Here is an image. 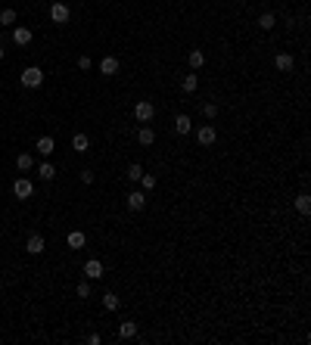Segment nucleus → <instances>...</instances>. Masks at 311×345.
<instances>
[{
	"mask_svg": "<svg viewBox=\"0 0 311 345\" xmlns=\"http://www.w3.org/2000/svg\"><path fill=\"white\" fill-rule=\"evenodd\" d=\"M81 183H94V171H90V168H84V171H81Z\"/></svg>",
	"mask_w": 311,
	"mask_h": 345,
	"instance_id": "obj_31",
	"label": "nucleus"
},
{
	"mask_svg": "<svg viewBox=\"0 0 311 345\" xmlns=\"http://www.w3.org/2000/svg\"><path fill=\"white\" fill-rule=\"evenodd\" d=\"M296 208H299V215L311 212V196H308V193H299V196H296Z\"/></svg>",
	"mask_w": 311,
	"mask_h": 345,
	"instance_id": "obj_19",
	"label": "nucleus"
},
{
	"mask_svg": "<svg viewBox=\"0 0 311 345\" xmlns=\"http://www.w3.org/2000/svg\"><path fill=\"white\" fill-rule=\"evenodd\" d=\"M50 19H53L56 25H65V22H69V3H62V0H56V3L50 6Z\"/></svg>",
	"mask_w": 311,
	"mask_h": 345,
	"instance_id": "obj_4",
	"label": "nucleus"
},
{
	"mask_svg": "<svg viewBox=\"0 0 311 345\" xmlns=\"http://www.w3.org/2000/svg\"><path fill=\"white\" fill-rule=\"evenodd\" d=\"M203 115H206V119H215V115H218V103H206L203 106Z\"/></svg>",
	"mask_w": 311,
	"mask_h": 345,
	"instance_id": "obj_28",
	"label": "nucleus"
},
{
	"mask_svg": "<svg viewBox=\"0 0 311 345\" xmlns=\"http://www.w3.org/2000/svg\"><path fill=\"white\" fill-rule=\"evenodd\" d=\"M187 62H190L193 72L203 69V65H206V53H203V50H190V53H187Z\"/></svg>",
	"mask_w": 311,
	"mask_h": 345,
	"instance_id": "obj_13",
	"label": "nucleus"
},
{
	"mask_svg": "<svg viewBox=\"0 0 311 345\" xmlns=\"http://www.w3.org/2000/svg\"><path fill=\"white\" fill-rule=\"evenodd\" d=\"M137 140H140V146H153V143H156V131L149 128V124H144V128L137 131Z\"/></svg>",
	"mask_w": 311,
	"mask_h": 345,
	"instance_id": "obj_12",
	"label": "nucleus"
},
{
	"mask_svg": "<svg viewBox=\"0 0 311 345\" xmlns=\"http://www.w3.org/2000/svg\"><path fill=\"white\" fill-rule=\"evenodd\" d=\"M35 149H38V153L47 159V156H50V153H53V149H56V140L50 137V134H44V137H41V140L35 143Z\"/></svg>",
	"mask_w": 311,
	"mask_h": 345,
	"instance_id": "obj_10",
	"label": "nucleus"
},
{
	"mask_svg": "<svg viewBox=\"0 0 311 345\" xmlns=\"http://www.w3.org/2000/svg\"><path fill=\"white\" fill-rule=\"evenodd\" d=\"M153 115H156V106L149 103V100H140V103L134 106V119H137L140 124H149V122H153Z\"/></svg>",
	"mask_w": 311,
	"mask_h": 345,
	"instance_id": "obj_2",
	"label": "nucleus"
},
{
	"mask_svg": "<svg viewBox=\"0 0 311 345\" xmlns=\"http://www.w3.org/2000/svg\"><path fill=\"white\" fill-rule=\"evenodd\" d=\"M140 178H144V165H137V162H134V165H128V181H134V183H137Z\"/></svg>",
	"mask_w": 311,
	"mask_h": 345,
	"instance_id": "obj_26",
	"label": "nucleus"
},
{
	"mask_svg": "<svg viewBox=\"0 0 311 345\" xmlns=\"http://www.w3.org/2000/svg\"><path fill=\"white\" fill-rule=\"evenodd\" d=\"M0 25H16V10H0Z\"/></svg>",
	"mask_w": 311,
	"mask_h": 345,
	"instance_id": "obj_27",
	"label": "nucleus"
},
{
	"mask_svg": "<svg viewBox=\"0 0 311 345\" xmlns=\"http://www.w3.org/2000/svg\"><path fill=\"white\" fill-rule=\"evenodd\" d=\"M128 208H131V212H144V208H146V193L144 190H134L128 196Z\"/></svg>",
	"mask_w": 311,
	"mask_h": 345,
	"instance_id": "obj_6",
	"label": "nucleus"
},
{
	"mask_svg": "<svg viewBox=\"0 0 311 345\" xmlns=\"http://www.w3.org/2000/svg\"><path fill=\"white\" fill-rule=\"evenodd\" d=\"M87 146H90L87 134H75V137H72V149H75V153H87Z\"/></svg>",
	"mask_w": 311,
	"mask_h": 345,
	"instance_id": "obj_16",
	"label": "nucleus"
},
{
	"mask_svg": "<svg viewBox=\"0 0 311 345\" xmlns=\"http://www.w3.org/2000/svg\"><path fill=\"white\" fill-rule=\"evenodd\" d=\"M119 305H122V299L115 296V292H106V296H103V308L106 311H119Z\"/></svg>",
	"mask_w": 311,
	"mask_h": 345,
	"instance_id": "obj_21",
	"label": "nucleus"
},
{
	"mask_svg": "<svg viewBox=\"0 0 311 345\" xmlns=\"http://www.w3.org/2000/svg\"><path fill=\"white\" fill-rule=\"evenodd\" d=\"M274 65H277V72H292V65H296V60H292V53H277Z\"/></svg>",
	"mask_w": 311,
	"mask_h": 345,
	"instance_id": "obj_11",
	"label": "nucleus"
},
{
	"mask_svg": "<svg viewBox=\"0 0 311 345\" xmlns=\"http://www.w3.org/2000/svg\"><path fill=\"white\" fill-rule=\"evenodd\" d=\"M90 65H94V60H90V56H78V69H84V72H87Z\"/></svg>",
	"mask_w": 311,
	"mask_h": 345,
	"instance_id": "obj_30",
	"label": "nucleus"
},
{
	"mask_svg": "<svg viewBox=\"0 0 311 345\" xmlns=\"http://www.w3.org/2000/svg\"><path fill=\"white\" fill-rule=\"evenodd\" d=\"M19 81L25 84V87H41V84H44V69H38V65H28V69L19 75Z\"/></svg>",
	"mask_w": 311,
	"mask_h": 345,
	"instance_id": "obj_1",
	"label": "nucleus"
},
{
	"mask_svg": "<svg viewBox=\"0 0 311 345\" xmlns=\"http://www.w3.org/2000/svg\"><path fill=\"white\" fill-rule=\"evenodd\" d=\"M0 60H3V44H0Z\"/></svg>",
	"mask_w": 311,
	"mask_h": 345,
	"instance_id": "obj_33",
	"label": "nucleus"
},
{
	"mask_svg": "<svg viewBox=\"0 0 311 345\" xmlns=\"http://www.w3.org/2000/svg\"><path fill=\"white\" fill-rule=\"evenodd\" d=\"M16 168H19V171H31V168H35V159H31L28 153H22L19 159H16Z\"/></svg>",
	"mask_w": 311,
	"mask_h": 345,
	"instance_id": "obj_22",
	"label": "nucleus"
},
{
	"mask_svg": "<svg viewBox=\"0 0 311 345\" xmlns=\"http://www.w3.org/2000/svg\"><path fill=\"white\" fill-rule=\"evenodd\" d=\"M31 38H35V35H31V28H25V25H16V28H13V41L19 47H28Z\"/></svg>",
	"mask_w": 311,
	"mask_h": 345,
	"instance_id": "obj_8",
	"label": "nucleus"
},
{
	"mask_svg": "<svg viewBox=\"0 0 311 345\" xmlns=\"http://www.w3.org/2000/svg\"><path fill=\"white\" fill-rule=\"evenodd\" d=\"M100 72H103V75H115V72H119V60H115V56H103Z\"/></svg>",
	"mask_w": 311,
	"mask_h": 345,
	"instance_id": "obj_15",
	"label": "nucleus"
},
{
	"mask_svg": "<svg viewBox=\"0 0 311 345\" xmlns=\"http://www.w3.org/2000/svg\"><path fill=\"white\" fill-rule=\"evenodd\" d=\"M44 249H47L44 246V237H41V233H31L28 243H25V252H28V255H41Z\"/></svg>",
	"mask_w": 311,
	"mask_h": 345,
	"instance_id": "obj_7",
	"label": "nucleus"
},
{
	"mask_svg": "<svg viewBox=\"0 0 311 345\" xmlns=\"http://www.w3.org/2000/svg\"><path fill=\"white\" fill-rule=\"evenodd\" d=\"M87 342H90V345H100L103 339H100V333H90V336H87Z\"/></svg>",
	"mask_w": 311,
	"mask_h": 345,
	"instance_id": "obj_32",
	"label": "nucleus"
},
{
	"mask_svg": "<svg viewBox=\"0 0 311 345\" xmlns=\"http://www.w3.org/2000/svg\"><path fill=\"white\" fill-rule=\"evenodd\" d=\"M0 289H3V280H0Z\"/></svg>",
	"mask_w": 311,
	"mask_h": 345,
	"instance_id": "obj_34",
	"label": "nucleus"
},
{
	"mask_svg": "<svg viewBox=\"0 0 311 345\" xmlns=\"http://www.w3.org/2000/svg\"><path fill=\"white\" fill-rule=\"evenodd\" d=\"M84 243H87V237H84L81 230H72V233H69V246H72V249H81Z\"/></svg>",
	"mask_w": 311,
	"mask_h": 345,
	"instance_id": "obj_24",
	"label": "nucleus"
},
{
	"mask_svg": "<svg viewBox=\"0 0 311 345\" xmlns=\"http://www.w3.org/2000/svg\"><path fill=\"white\" fill-rule=\"evenodd\" d=\"M13 193H16V199H28L31 193H35V187H31V181H25V178H19L13 183Z\"/></svg>",
	"mask_w": 311,
	"mask_h": 345,
	"instance_id": "obj_9",
	"label": "nucleus"
},
{
	"mask_svg": "<svg viewBox=\"0 0 311 345\" xmlns=\"http://www.w3.org/2000/svg\"><path fill=\"white\" fill-rule=\"evenodd\" d=\"M75 292H78V299H87L90 296V283H78V289H75Z\"/></svg>",
	"mask_w": 311,
	"mask_h": 345,
	"instance_id": "obj_29",
	"label": "nucleus"
},
{
	"mask_svg": "<svg viewBox=\"0 0 311 345\" xmlns=\"http://www.w3.org/2000/svg\"><path fill=\"white\" fill-rule=\"evenodd\" d=\"M38 174H41L44 181H53V178H56V168L50 165V162H41V165H38Z\"/></svg>",
	"mask_w": 311,
	"mask_h": 345,
	"instance_id": "obj_23",
	"label": "nucleus"
},
{
	"mask_svg": "<svg viewBox=\"0 0 311 345\" xmlns=\"http://www.w3.org/2000/svg\"><path fill=\"white\" fill-rule=\"evenodd\" d=\"M84 277H87V280H103V262H100V258H90V262H84Z\"/></svg>",
	"mask_w": 311,
	"mask_h": 345,
	"instance_id": "obj_3",
	"label": "nucleus"
},
{
	"mask_svg": "<svg viewBox=\"0 0 311 345\" xmlns=\"http://www.w3.org/2000/svg\"><path fill=\"white\" fill-rule=\"evenodd\" d=\"M119 336H122V339H134V336H137V324H134V321L119 324Z\"/></svg>",
	"mask_w": 311,
	"mask_h": 345,
	"instance_id": "obj_17",
	"label": "nucleus"
},
{
	"mask_svg": "<svg viewBox=\"0 0 311 345\" xmlns=\"http://www.w3.org/2000/svg\"><path fill=\"white\" fill-rule=\"evenodd\" d=\"M196 140H199V146H212V143L218 140V131L212 128V124H206V128L196 131Z\"/></svg>",
	"mask_w": 311,
	"mask_h": 345,
	"instance_id": "obj_5",
	"label": "nucleus"
},
{
	"mask_svg": "<svg viewBox=\"0 0 311 345\" xmlns=\"http://www.w3.org/2000/svg\"><path fill=\"white\" fill-rule=\"evenodd\" d=\"M174 131H178V134H190V131H193V119L181 112L178 119H174Z\"/></svg>",
	"mask_w": 311,
	"mask_h": 345,
	"instance_id": "obj_14",
	"label": "nucleus"
},
{
	"mask_svg": "<svg viewBox=\"0 0 311 345\" xmlns=\"http://www.w3.org/2000/svg\"><path fill=\"white\" fill-rule=\"evenodd\" d=\"M181 87H184V90H187V94H193V90H196V87H199V75H193V72H190V75H184V81H181Z\"/></svg>",
	"mask_w": 311,
	"mask_h": 345,
	"instance_id": "obj_20",
	"label": "nucleus"
},
{
	"mask_svg": "<svg viewBox=\"0 0 311 345\" xmlns=\"http://www.w3.org/2000/svg\"><path fill=\"white\" fill-rule=\"evenodd\" d=\"M274 25H277V16L274 13H262V16H258V28H262V31H271Z\"/></svg>",
	"mask_w": 311,
	"mask_h": 345,
	"instance_id": "obj_18",
	"label": "nucleus"
},
{
	"mask_svg": "<svg viewBox=\"0 0 311 345\" xmlns=\"http://www.w3.org/2000/svg\"><path fill=\"white\" fill-rule=\"evenodd\" d=\"M137 183L144 187V193H149V190H156V183H159V181H156V174H146V171H144V178H140Z\"/></svg>",
	"mask_w": 311,
	"mask_h": 345,
	"instance_id": "obj_25",
	"label": "nucleus"
}]
</instances>
